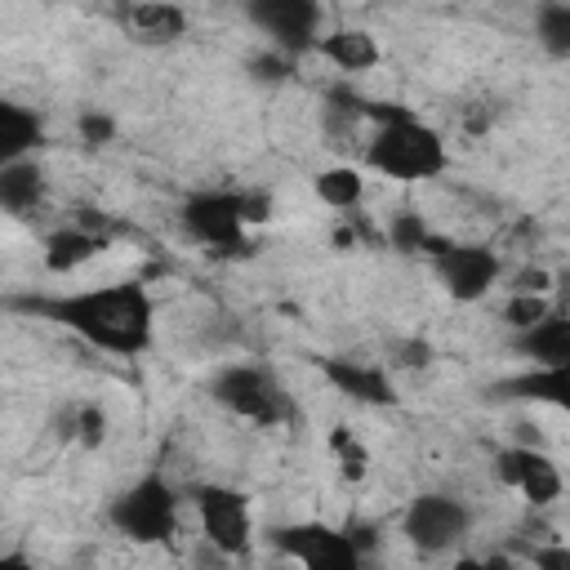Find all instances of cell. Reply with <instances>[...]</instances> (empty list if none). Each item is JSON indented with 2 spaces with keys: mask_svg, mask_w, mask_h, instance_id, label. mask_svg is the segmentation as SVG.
Masks as SVG:
<instances>
[{
  "mask_svg": "<svg viewBox=\"0 0 570 570\" xmlns=\"http://www.w3.org/2000/svg\"><path fill=\"white\" fill-rule=\"evenodd\" d=\"M552 312V303L548 298H539V294H508V303H503V321H508V330L512 334H521V330H530L534 321H543Z\"/></svg>",
  "mask_w": 570,
  "mask_h": 570,
  "instance_id": "obj_24",
  "label": "cell"
},
{
  "mask_svg": "<svg viewBox=\"0 0 570 570\" xmlns=\"http://www.w3.org/2000/svg\"><path fill=\"white\" fill-rule=\"evenodd\" d=\"M209 396L232 410L236 419H249L258 428H276L289 419V396L281 392V383L254 365V361H236V365H223L214 379H209Z\"/></svg>",
  "mask_w": 570,
  "mask_h": 570,
  "instance_id": "obj_4",
  "label": "cell"
},
{
  "mask_svg": "<svg viewBox=\"0 0 570 570\" xmlns=\"http://www.w3.org/2000/svg\"><path fill=\"white\" fill-rule=\"evenodd\" d=\"M102 249H107V232L67 223V227H58V232L45 236V267H49L53 276H71L76 267L94 263Z\"/></svg>",
  "mask_w": 570,
  "mask_h": 570,
  "instance_id": "obj_14",
  "label": "cell"
},
{
  "mask_svg": "<svg viewBox=\"0 0 570 570\" xmlns=\"http://www.w3.org/2000/svg\"><path fill=\"white\" fill-rule=\"evenodd\" d=\"M432 276L454 303H476L503 281V254L481 240H450L432 258Z\"/></svg>",
  "mask_w": 570,
  "mask_h": 570,
  "instance_id": "obj_7",
  "label": "cell"
},
{
  "mask_svg": "<svg viewBox=\"0 0 570 570\" xmlns=\"http://www.w3.org/2000/svg\"><path fill=\"white\" fill-rule=\"evenodd\" d=\"M312 191L321 196V205L347 214V209H361V200H365V174L356 165H330L312 178Z\"/></svg>",
  "mask_w": 570,
  "mask_h": 570,
  "instance_id": "obj_19",
  "label": "cell"
},
{
  "mask_svg": "<svg viewBox=\"0 0 570 570\" xmlns=\"http://www.w3.org/2000/svg\"><path fill=\"white\" fill-rule=\"evenodd\" d=\"M454 570H517V561L503 552H490V557H463L454 561Z\"/></svg>",
  "mask_w": 570,
  "mask_h": 570,
  "instance_id": "obj_30",
  "label": "cell"
},
{
  "mask_svg": "<svg viewBox=\"0 0 570 570\" xmlns=\"http://www.w3.org/2000/svg\"><path fill=\"white\" fill-rule=\"evenodd\" d=\"M36 147H40V116L0 98V165L27 160Z\"/></svg>",
  "mask_w": 570,
  "mask_h": 570,
  "instance_id": "obj_18",
  "label": "cell"
},
{
  "mask_svg": "<svg viewBox=\"0 0 570 570\" xmlns=\"http://www.w3.org/2000/svg\"><path fill=\"white\" fill-rule=\"evenodd\" d=\"M330 454H334L343 481H365L370 476V450H365V441L347 423L330 428Z\"/></svg>",
  "mask_w": 570,
  "mask_h": 570,
  "instance_id": "obj_21",
  "label": "cell"
},
{
  "mask_svg": "<svg viewBox=\"0 0 570 570\" xmlns=\"http://www.w3.org/2000/svg\"><path fill=\"white\" fill-rule=\"evenodd\" d=\"M534 570H570V548H566V543H543V548H534Z\"/></svg>",
  "mask_w": 570,
  "mask_h": 570,
  "instance_id": "obj_29",
  "label": "cell"
},
{
  "mask_svg": "<svg viewBox=\"0 0 570 570\" xmlns=\"http://www.w3.org/2000/svg\"><path fill=\"white\" fill-rule=\"evenodd\" d=\"M107 521L116 534H125L129 543H142V548H156V543H169L178 534V521H183V508H178V490L151 472L142 481H134L129 490H120L107 508Z\"/></svg>",
  "mask_w": 570,
  "mask_h": 570,
  "instance_id": "obj_3",
  "label": "cell"
},
{
  "mask_svg": "<svg viewBox=\"0 0 570 570\" xmlns=\"http://www.w3.org/2000/svg\"><path fill=\"white\" fill-rule=\"evenodd\" d=\"M316 53L325 62H334L338 71H347V76H361V71L379 67V58H383L379 53V40L365 27H334L330 36L316 40Z\"/></svg>",
  "mask_w": 570,
  "mask_h": 570,
  "instance_id": "obj_17",
  "label": "cell"
},
{
  "mask_svg": "<svg viewBox=\"0 0 570 570\" xmlns=\"http://www.w3.org/2000/svg\"><path fill=\"white\" fill-rule=\"evenodd\" d=\"M552 281H557V276H552L543 263H525V267L508 281V294H539V298H548V294H552Z\"/></svg>",
  "mask_w": 570,
  "mask_h": 570,
  "instance_id": "obj_26",
  "label": "cell"
},
{
  "mask_svg": "<svg viewBox=\"0 0 570 570\" xmlns=\"http://www.w3.org/2000/svg\"><path fill=\"white\" fill-rule=\"evenodd\" d=\"M503 396H521V401H543V405H566L570 401V365L561 370H530L521 379L503 383Z\"/></svg>",
  "mask_w": 570,
  "mask_h": 570,
  "instance_id": "obj_20",
  "label": "cell"
},
{
  "mask_svg": "<svg viewBox=\"0 0 570 570\" xmlns=\"http://www.w3.org/2000/svg\"><path fill=\"white\" fill-rule=\"evenodd\" d=\"M534 31L552 58H566L570 53V4H543L534 13Z\"/></svg>",
  "mask_w": 570,
  "mask_h": 570,
  "instance_id": "obj_23",
  "label": "cell"
},
{
  "mask_svg": "<svg viewBox=\"0 0 570 570\" xmlns=\"http://www.w3.org/2000/svg\"><path fill=\"white\" fill-rule=\"evenodd\" d=\"M321 374H325V383H330L334 392H343V396L356 401V405H392V401H396L392 374H387L379 361L334 352V356H321Z\"/></svg>",
  "mask_w": 570,
  "mask_h": 570,
  "instance_id": "obj_12",
  "label": "cell"
},
{
  "mask_svg": "<svg viewBox=\"0 0 570 570\" xmlns=\"http://www.w3.org/2000/svg\"><path fill=\"white\" fill-rule=\"evenodd\" d=\"M116 27L134 40V45H174L187 36V9L178 4H160V0H134L116 9Z\"/></svg>",
  "mask_w": 570,
  "mask_h": 570,
  "instance_id": "obj_13",
  "label": "cell"
},
{
  "mask_svg": "<svg viewBox=\"0 0 570 570\" xmlns=\"http://www.w3.org/2000/svg\"><path fill=\"white\" fill-rule=\"evenodd\" d=\"M76 129H80V138H85L89 147H102V142H111V138H116V120H111L107 111H80Z\"/></svg>",
  "mask_w": 570,
  "mask_h": 570,
  "instance_id": "obj_27",
  "label": "cell"
},
{
  "mask_svg": "<svg viewBox=\"0 0 570 570\" xmlns=\"http://www.w3.org/2000/svg\"><path fill=\"white\" fill-rule=\"evenodd\" d=\"M494 476H499V485L517 490L530 508H548V503H557L561 490H566L557 459L543 454L539 445H508V450H499Z\"/></svg>",
  "mask_w": 570,
  "mask_h": 570,
  "instance_id": "obj_10",
  "label": "cell"
},
{
  "mask_svg": "<svg viewBox=\"0 0 570 570\" xmlns=\"http://www.w3.org/2000/svg\"><path fill=\"white\" fill-rule=\"evenodd\" d=\"M387 236H392V245H396L401 254H423V249H428V236H432V227H428L419 214H392V227H387Z\"/></svg>",
  "mask_w": 570,
  "mask_h": 570,
  "instance_id": "obj_25",
  "label": "cell"
},
{
  "mask_svg": "<svg viewBox=\"0 0 570 570\" xmlns=\"http://www.w3.org/2000/svg\"><path fill=\"white\" fill-rule=\"evenodd\" d=\"M365 165L392 183H428V178L445 174L450 151L432 125H423L419 116H405V120H387L370 134Z\"/></svg>",
  "mask_w": 570,
  "mask_h": 570,
  "instance_id": "obj_2",
  "label": "cell"
},
{
  "mask_svg": "<svg viewBox=\"0 0 570 570\" xmlns=\"http://www.w3.org/2000/svg\"><path fill=\"white\" fill-rule=\"evenodd\" d=\"M45 191H49V178L31 156L0 165V209L4 214H18V218L36 214L45 205Z\"/></svg>",
  "mask_w": 570,
  "mask_h": 570,
  "instance_id": "obj_16",
  "label": "cell"
},
{
  "mask_svg": "<svg viewBox=\"0 0 570 570\" xmlns=\"http://www.w3.org/2000/svg\"><path fill=\"white\" fill-rule=\"evenodd\" d=\"M62 436H71V441L85 445V450H98V445L107 441V410L94 405V401L71 405V410H67V428H62Z\"/></svg>",
  "mask_w": 570,
  "mask_h": 570,
  "instance_id": "obj_22",
  "label": "cell"
},
{
  "mask_svg": "<svg viewBox=\"0 0 570 570\" xmlns=\"http://www.w3.org/2000/svg\"><path fill=\"white\" fill-rule=\"evenodd\" d=\"M196 517H200L205 548H214L227 561L249 557V548H254V508L236 485H200L196 490Z\"/></svg>",
  "mask_w": 570,
  "mask_h": 570,
  "instance_id": "obj_6",
  "label": "cell"
},
{
  "mask_svg": "<svg viewBox=\"0 0 570 570\" xmlns=\"http://www.w3.org/2000/svg\"><path fill=\"white\" fill-rule=\"evenodd\" d=\"M249 71H254V80H267V85H276V80H285L289 76V58L285 53H258L254 62H249Z\"/></svg>",
  "mask_w": 570,
  "mask_h": 570,
  "instance_id": "obj_28",
  "label": "cell"
},
{
  "mask_svg": "<svg viewBox=\"0 0 570 570\" xmlns=\"http://www.w3.org/2000/svg\"><path fill=\"white\" fill-rule=\"evenodd\" d=\"M18 307L71 330L76 338L111 356H138L151 347L156 334V303L142 281H116L53 298H18Z\"/></svg>",
  "mask_w": 570,
  "mask_h": 570,
  "instance_id": "obj_1",
  "label": "cell"
},
{
  "mask_svg": "<svg viewBox=\"0 0 570 570\" xmlns=\"http://www.w3.org/2000/svg\"><path fill=\"white\" fill-rule=\"evenodd\" d=\"M0 570H40L22 548H13V552H0Z\"/></svg>",
  "mask_w": 570,
  "mask_h": 570,
  "instance_id": "obj_31",
  "label": "cell"
},
{
  "mask_svg": "<svg viewBox=\"0 0 570 570\" xmlns=\"http://www.w3.org/2000/svg\"><path fill=\"white\" fill-rule=\"evenodd\" d=\"M183 227L191 240L209 245L214 254H245V214L240 191H196L183 200Z\"/></svg>",
  "mask_w": 570,
  "mask_h": 570,
  "instance_id": "obj_9",
  "label": "cell"
},
{
  "mask_svg": "<svg viewBox=\"0 0 570 570\" xmlns=\"http://www.w3.org/2000/svg\"><path fill=\"white\" fill-rule=\"evenodd\" d=\"M272 543L298 570H365V548L352 539V530H338L330 521L281 525L272 534Z\"/></svg>",
  "mask_w": 570,
  "mask_h": 570,
  "instance_id": "obj_5",
  "label": "cell"
},
{
  "mask_svg": "<svg viewBox=\"0 0 570 570\" xmlns=\"http://www.w3.org/2000/svg\"><path fill=\"white\" fill-rule=\"evenodd\" d=\"M249 22H258L272 36L276 53H285V58L316 49V40H321V4H312V0H258V4H249Z\"/></svg>",
  "mask_w": 570,
  "mask_h": 570,
  "instance_id": "obj_11",
  "label": "cell"
},
{
  "mask_svg": "<svg viewBox=\"0 0 570 570\" xmlns=\"http://www.w3.org/2000/svg\"><path fill=\"white\" fill-rule=\"evenodd\" d=\"M401 534L428 557L454 552L472 534V508L454 494H419L401 517Z\"/></svg>",
  "mask_w": 570,
  "mask_h": 570,
  "instance_id": "obj_8",
  "label": "cell"
},
{
  "mask_svg": "<svg viewBox=\"0 0 570 570\" xmlns=\"http://www.w3.org/2000/svg\"><path fill=\"white\" fill-rule=\"evenodd\" d=\"M517 352L534 361V370H561L570 365V321L561 307H552L543 321L517 334Z\"/></svg>",
  "mask_w": 570,
  "mask_h": 570,
  "instance_id": "obj_15",
  "label": "cell"
}]
</instances>
